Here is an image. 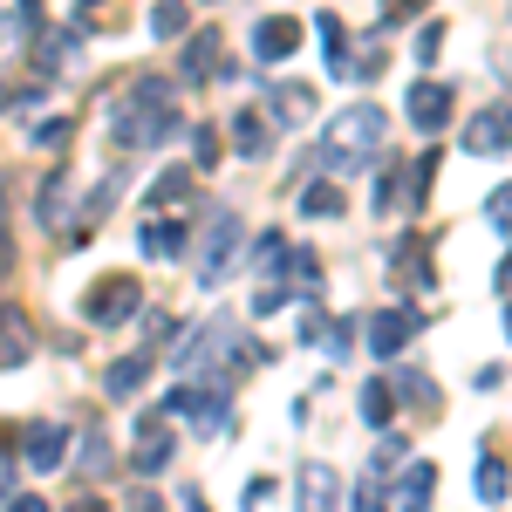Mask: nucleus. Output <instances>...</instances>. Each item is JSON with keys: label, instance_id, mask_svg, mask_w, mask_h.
<instances>
[{"label": "nucleus", "instance_id": "23", "mask_svg": "<svg viewBox=\"0 0 512 512\" xmlns=\"http://www.w3.org/2000/svg\"><path fill=\"white\" fill-rule=\"evenodd\" d=\"M390 485H383V472H362V485H355V499H349V512H390V499H383Z\"/></svg>", "mask_w": 512, "mask_h": 512}, {"label": "nucleus", "instance_id": "12", "mask_svg": "<svg viewBox=\"0 0 512 512\" xmlns=\"http://www.w3.org/2000/svg\"><path fill=\"white\" fill-rule=\"evenodd\" d=\"M431 492H437V465H410L403 485H396V506L403 512H431Z\"/></svg>", "mask_w": 512, "mask_h": 512}, {"label": "nucleus", "instance_id": "33", "mask_svg": "<svg viewBox=\"0 0 512 512\" xmlns=\"http://www.w3.org/2000/svg\"><path fill=\"white\" fill-rule=\"evenodd\" d=\"M267 492H274V478H253V485H246V492H239V506L253 512V506H260V499H267Z\"/></svg>", "mask_w": 512, "mask_h": 512}, {"label": "nucleus", "instance_id": "2", "mask_svg": "<svg viewBox=\"0 0 512 512\" xmlns=\"http://www.w3.org/2000/svg\"><path fill=\"white\" fill-rule=\"evenodd\" d=\"M376 151H383V110L355 103V110H342V117L321 130L315 164H328V171H362V164H376Z\"/></svg>", "mask_w": 512, "mask_h": 512}, {"label": "nucleus", "instance_id": "20", "mask_svg": "<svg viewBox=\"0 0 512 512\" xmlns=\"http://www.w3.org/2000/svg\"><path fill=\"white\" fill-rule=\"evenodd\" d=\"M301 212H308V219H342V192H335V185H308V192H301Z\"/></svg>", "mask_w": 512, "mask_h": 512}, {"label": "nucleus", "instance_id": "19", "mask_svg": "<svg viewBox=\"0 0 512 512\" xmlns=\"http://www.w3.org/2000/svg\"><path fill=\"white\" fill-rule=\"evenodd\" d=\"M28 28H35V14H28V7H21V14H0V62H14V55H21Z\"/></svg>", "mask_w": 512, "mask_h": 512}, {"label": "nucleus", "instance_id": "14", "mask_svg": "<svg viewBox=\"0 0 512 512\" xmlns=\"http://www.w3.org/2000/svg\"><path fill=\"white\" fill-rule=\"evenodd\" d=\"M151 376V362L144 355H123V362H110L103 369V396H137V383Z\"/></svg>", "mask_w": 512, "mask_h": 512}, {"label": "nucleus", "instance_id": "38", "mask_svg": "<svg viewBox=\"0 0 512 512\" xmlns=\"http://www.w3.org/2000/svg\"><path fill=\"white\" fill-rule=\"evenodd\" d=\"M417 7H424V0H390V14H417Z\"/></svg>", "mask_w": 512, "mask_h": 512}, {"label": "nucleus", "instance_id": "6", "mask_svg": "<svg viewBox=\"0 0 512 512\" xmlns=\"http://www.w3.org/2000/svg\"><path fill=\"white\" fill-rule=\"evenodd\" d=\"M417 328H424L417 308H383V315L369 321V335H362V342H369V355H396V349H410V342H417Z\"/></svg>", "mask_w": 512, "mask_h": 512}, {"label": "nucleus", "instance_id": "18", "mask_svg": "<svg viewBox=\"0 0 512 512\" xmlns=\"http://www.w3.org/2000/svg\"><path fill=\"white\" fill-rule=\"evenodd\" d=\"M315 35H321V62H328V76H342V69H349V55H342V21H335V14H321Z\"/></svg>", "mask_w": 512, "mask_h": 512}, {"label": "nucleus", "instance_id": "13", "mask_svg": "<svg viewBox=\"0 0 512 512\" xmlns=\"http://www.w3.org/2000/svg\"><path fill=\"white\" fill-rule=\"evenodd\" d=\"M335 492H342V485H335L328 465H308V472H301V512H335Z\"/></svg>", "mask_w": 512, "mask_h": 512}, {"label": "nucleus", "instance_id": "36", "mask_svg": "<svg viewBox=\"0 0 512 512\" xmlns=\"http://www.w3.org/2000/svg\"><path fill=\"white\" fill-rule=\"evenodd\" d=\"M7 512H48V499H41V492H21V499H14Z\"/></svg>", "mask_w": 512, "mask_h": 512}, {"label": "nucleus", "instance_id": "29", "mask_svg": "<svg viewBox=\"0 0 512 512\" xmlns=\"http://www.w3.org/2000/svg\"><path fill=\"white\" fill-rule=\"evenodd\" d=\"M103 465H110V444H103V437H96V444H82V478H96Z\"/></svg>", "mask_w": 512, "mask_h": 512}, {"label": "nucleus", "instance_id": "9", "mask_svg": "<svg viewBox=\"0 0 512 512\" xmlns=\"http://www.w3.org/2000/svg\"><path fill=\"white\" fill-rule=\"evenodd\" d=\"M403 117L417 123V130H444V123H451V89H444V82H417L410 103H403Z\"/></svg>", "mask_w": 512, "mask_h": 512}, {"label": "nucleus", "instance_id": "34", "mask_svg": "<svg viewBox=\"0 0 512 512\" xmlns=\"http://www.w3.org/2000/svg\"><path fill=\"white\" fill-rule=\"evenodd\" d=\"M14 485V444H7V431H0V492Z\"/></svg>", "mask_w": 512, "mask_h": 512}, {"label": "nucleus", "instance_id": "25", "mask_svg": "<svg viewBox=\"0 0 512 512\" xmlns=\"http://www.w3.org/2000/svg\"><path fill=\"white\" fill-rule=\"evenodd\" d=\"M478 499H492V506L506 499V458H499V451H492V458H478Z\"/></svg>", "mask_w": 512, "mask_h": 512}, {"label": "nucleus", "instance_id": "16", "mask_svg": "<svg viewBox=\"0 0 512 512\" xmlns=\"http://www.w3.org/2000/svg\"><path fill=\"white\" fill-rule=\"evenodd\" d=\"M308 110H315V89H301V82H280L274 89V117L280 123H308Z\"/></svg>", "mask_w": 512, "mask_h": 512}, {"label": "nucleus", "instance_id": "22", "mask_svg": "<svg viewBox=\"0 0 512 512\" xmlns=\"http://www.w3.org/2000/svg\"><path fill=\"white\" fill-rule=\"evenodd\" d=\"M362 417H369V424H390L396 417V390L390 383H362Z\"/></svg>", "mask_w": 512, "mask_h": 512}, {"label": "nucleus", "instance_id": "41", "mask_svg": "<svg viewBox=\"0 0 512 512\" xmlns=\"http://www.w3.org/2000/svg\"><path fill=\"white\" fill-rule=\"evenodd\" d=\"M192 512H205V499H192Z\"/></svg>", "mask_w": 512, "mask_h": 512}, {"label": "nucleus", "instance_id": "24", "mask_svg": "<svg viewBox=\"0 0 512 512\" xmlns=\"http://www.w3.org/2000/svg\"><path fill=\"white\" fill-rule=\"evenodd\" d=\"M69 219V178H48L41 185V226H62Z\"/></svg>", "mask_w": 512, "mask_h": 512}, {"label": "nucleus", "instance_id": "35", "mask_svg": "<svg viewBox=\"0 0 512 512\" xmlns=\"http://www.w3.org/2000/svg\"><path fill=\"white\" fill-rule=\"evenodd\" d=\"M62 137H69V123L55 117V123H35V144H62Z\"/></svg>", "mask_w": 512, "mask_h": 512}, {"label": "nucleus", "instance_id": "39", "mask_svg": "<svg viewBox=\"0 0 512 512\" xmlns=\"http://www.w3.org/2000/svg\"><path fill=\"white\" fill-rule=\"evenodd\" d=\"M69 512H103V499H96V492H89V499H82V506H69Z\"/></svg>", "mask_w": 512, "mask_h": 512}, {"label": "nucleus", "instance_id": "15", "mask_svg": "<svg viewBox=\"0 0 512 512\" xmlns=\"http://www.w3.org/2000/svg\"><path fill=\"white\" fill-rule=\"evenodd\" d=\"M233 144H239V158H267V144H274V130L253 117V110H239L233 117Z\"/></svg>", "mask_w": 512, "mask_h": 512}, {"label": "nucleus", "instance_id": "28", "mask_svg": "<svg viewBox=\"0 0 512 512\" xmlns=\"http://www.w3.org/2000/svg\"><path fill=\"white\" fill-rule=\"evenodd\" d=\"M185 192H192V178H185V171H164L158 185H151V212H158V205H178Z\"/></svg>", "mask_w": 512, "mask_h": 512}, {"label": "nucleus", "instance_id": "42", "mask_svg": "<svg viewBox=\"0 0 512 512\" xmlns=\"http://www.w3.org/2000/svg\"><path fill=\"white\" fill-rule=\"evenodd\" d=\"M82 7H96V0H82Z\"/></svg>", "mask_w": 512, "mask_h": 512}, {"label": "nucleus", "instance_id": "10", "mask_svg": "<svg viewBox=\"0 0 512 512\" xmlns=\"http://www.w3.org/2000/svg\"><path fill=\"white\" fill-rule=\"evenodd\" d=\"M506 137H512V117H506V103H492L485 117H472L465 151H478V158H506Z\"/></svg>", "mask_w": 512, "mask_h": 512}, {"label": "nucleus", "instance_id": "32", "mask_svg": "<svg viewBox=\"0 0 512 512\" xmlns=\"http://www.w3.org/2000/svg\"><path fill=\"white\" fill-rule=\"evenodd\" d=\"M396 383H403V396H410V403H437V390L424 383V376H396Z\"/></svg>", "mask_w": 512, "mask_h": 512}, {"label": "nucleus", "instance_id": "8", "mask_svg": "<svg viewBox=\"0 0 512 512\" xmlns=\"http://www.w3.org/2000/svg\"><path fill=\"white\" fill-rule=\"evenodd\" d=\"M130 465H137L144 478L171 465V424H164L158 410H144V424H137V451H130Z\"/></svg>", "mask_w": 512, "mask_h": 512}, {"label": "nucleus", "instance_id": "27", "mask_svg": "<svg viewBox=\"0 0 512 512\" xmlns=\"http://www.w3.org/2000/svg\"><path fill=\"white\" fill-rule=\"evenodd\" d=\"M280 260H287V280H301V287H315V267H321V260H315V253H308V246H287V253H280Z\"/></svg>", "mask_w": 512, "mask_h": 512}, {"label": "nucleus", "instance_id": "5", "mask_svg": "<svg viewBox=\"0 0 512 512\" xmlns=\"http://www.w3.org/2000/svg\"><path fill=\"white\" fill-rule=\"evenodd\" d=\"M137 308H144V294H137V280H130V274L103 280V287L89 294V321H96V328H117V321H130Z\"/></svg>", "mask_w": 512, "mask_h": 512}, {"label": "nucleus", "instance_id": "21", "mask_svg": "<svg viewBox=\"0 0 512 512\" xmlns=\"http://www.w3.org/2000/svg\"><path fill=\"white\" fill-rule=\"evenodd\" d=\"M151 35H158V41L185 35V0H158V7H151Z\"/></svg>", "mask_w": 512, "mask_h": 512}, {"label": "nucleus", "instance_id": "31", "mask_svg": "<svg viewBox=\"0 0 512 512\" xmlns=\"http://www.w3.org/2000/svg\"><path fill=\"white\" fill-rule=\"evenodd\" d=\"M506 212H512V192L499 185V192H492V205H485V219H492V233H506Z\"/></svg>", "mask_w": 512, "mask_h": 512}, {"label": "nucleus", "instance_id": "4", "mask_svg": "<svg viewBox=\"0 0 512 512\" xmlns=\"http://www.w3.org/2000/svg\"><path fill=\"white\" fill-rule=\"evenodd\" d=\"M239 239H246V226H239L233 212H212V226H205V246H198V280H205V287H219V280L233 274Z\"/></svg>", "mask_w": 512, "mask_h": 512}, {"label": "nucleus", "instance_id": "3", "mask_svg": "<svg viewBox=\"0 0 512 512\" xmlns=\"http://www.w3.org/2000/svg\"><path fill=\"white\" fill-rule=\"evenodd\" d=\"M253 355H260V349H253V342H239V321H212L192 349H178V369H185L192 383H205V369H212V383H219L226 369H246Z\"/></svg>", "mask_w": 512, "mask_h": 512}, {"label": "nucleus", "instance_id": "40", "mask_svg": "<svg viewBox=\"0 0 512 512\" xmlns=\"http://www.w3.org/2000/svg\"><path fill=\"white\" fill-rule=\"evenodd\" d=\"M7 103H14V89H0V110H7Z\"/></svg>", "mask_w": 512, "mask_h": 512}, {"label": "nucleus", "instance_id": "37", "mask_svg": "<svg viewBox=\"0 0 512 512\" xmlns=\"http://www.w3.org/2000/svg\"><path fill=\"white\" fill-rule=\"evenodd\" d=\"M130 512H164V499H158V492H137V499H130Z\"/></svg>", "mask_w": 512, "mask_h": 512}, {"label": "nucleus", "instance_id": "26", "mask_svg": "<svg viewBox=\"0 0 512 512\" xmlns=\"http://www.w3.org/2000/svg\"><path fill=\"white\" fill-rule=\"evenodd\" d=\"M212 55H219V35H198L192 48H185V82L205 76V69H212Z\"/></svg>", "mask_w": 512, "mask_h": 512}, {"label": "nucleus", "instance_id": "7", "mask_svg": "<svg viewBox=\"0 0 512 512\" xmlns=\"http://www.w3.org/2000/svg\"><path fill=\"white\" fill-rule=\"evenodd\" d=\"M21 458H28L35 472H62V465H69V431H62V424H28Z\"/></svg>", "mask_w": 512, "mask_h": 512}, {"label": "nucleus", "instance_id": "1", "mask_svg": "<svg viewBox=\"0 0 512 512\" xmlns=\"http://www.w3.org/2000/svg\"><path fill=\"white\" fill-rule=\"evenodd\" d=\"M110 137H117L123 151H158V144H171L178 137V96L158 76L130 82V96L110 110Z\"/></svg>", "mask_w": 512, "mask_h": 512}, {"label": "nucleus", "instance_id": "30", "mask_svg": "<svg viewBox=\"0 0 512 512\" xmlns=\"http://www.w3.org/2000/svg\"><path fill=\"white\" fill-rule=\"evenodd\" d=\"M437 48H444V28H437V21H431V28L417 35V62H424V69H431V62H437Z\"/></svg>", "mask_w": 512, "mask_h": 512}, {"label": "nucleus", "instance_id": "17", "mask_svg": "<svg viewBox=\"0 0 512 512\" xmlns=\"http://www.w3.org/2000/svg\"><path fill=\"white\" fill-rule=\"evenodd\" d=\"M137 246H144V253H178V246H185V226H178V219H151V226L137 233Z\"/></svg>", "mask_w": 512, "mask_h": 512}, {"label": "nucleus", "instance_id": "11", "mask_svg": "<svg viewBox=\"0 0 512 512\" xmlns=\"http://www.w3.org/2000/svg\"><path fill=\"white\" fill-rule=\"evenodd\" d=\"M253 48H260L267 62H287V55L301 48V21H287V14H274V21H260V28H253Z\"/></svg>", "mask_w": 512, "mask_h": 512}]
</instances>
